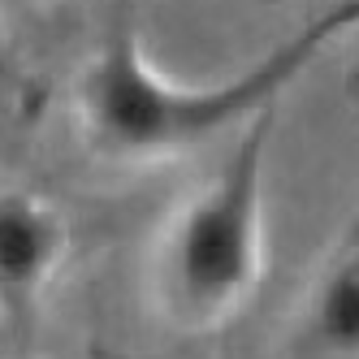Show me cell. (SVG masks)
I'll return each mask as SVG.
<instances>
[{"mask_svg":"<svg viewBox=\"0 0 359 359\" xmlns=\"http://www.w3.org/2000/svg\"><path fill=\"white\" fill-rule=\"evenodd\" d=\"M69 251V225L39 191L0 187V325L27 329Z\"/></svg>","mask_w":359,"mask_h":359,"instance_id":"3957f363","label":"cell"},{"mask_svg":"<svg viewBox=\"0 0 359 359\" xmlns=\"http://www.w3.org/2000/svg\"><path fill=\"white\" fill-rule=\"evenodd\" d=\"M303 342L316 359H359V255L320 273L303 307Z\"/></svg>","mask_w":359,"mask_h":359,"instance_id":"277c9868","label":"cell"},{"mask_svg":"<svg viewBox=\"0 0 359 359\" xmlns=\"http://www.w3.org/2000/svg\"><path fill=\"white\" fill-rule=\"evenodd\" d=\"M355 22L359 0H342V5L312 18L307 27H299L247 74L212 87L169 83L143 57L139 35L121 27L83 65L79 83H74V113H79L87 143L109 161L177 156V151L273 109V100Z\"/></svg>","mask_w":359,"mask_h":359,"instance_id":"6da1fadb","label":"cell"},{"mask_svg":"<svg viewBox=\"0 0 359 359\" xmlns=\"http://www.w3.org/2000/svg\"><path fill=\"white\" fill-rule=\"evenodd\" d=\"M273 109L255 113L229 161L173 212L156 251V294L182 329H217L251 299L264 264V151Z\"/></svg>","mask_w":359,"mask_h":359,"instance_id":"7a4b0ae2","label":"cell"}]
</instances>
